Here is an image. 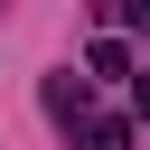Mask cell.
I'll return each mask as SVG.
<instances>
[{
	"label": "cell",
	"instance_id": "cell-1",
	"mask_svg": "<svg viewBox=\"0 0 150 150\" xmlns=\"http://www.w3.org/2000/svg\"><path fill=\"white\" fill-rule=\"evenodd\" d=\"M84 150H131V122H122V112H94V122H84Z\"/></svg>",
	"mask_w": 150,
	"mask_h": 150
},
{
	"label": "cell",
	"instance_id": "cell-2",
	"mask_svg": "<svg viewBox=\"0 0 150 150\" xmlns=\"http://www.w3.org/2000/svg\"><path fill=\"white\" fill-rule=\"evenodd\" d=\"M84 66H94V75H131V47H122V38H94V56H84Z\"/></svg>",
	"mask_w": 150,
	"mask_h": 150
},
{
	"label": "cell",
	"instance_id": "cell-3",
	"mask_svg": "<svg viewBox=\"0 0 150 150\" xmlns=\"http://www.w3.org/2000/svg\"><path fill=\"white\" fill-rule=\"evenodd\" d=\"M47 112H56V122H75V112H84V84H66V75H47Z\"/></svg>",
	"mask_w": 150,
	"mask_h": 150
},
{
	"label": "cell",
	"instance_id": "cell-4",
	"mask_svg": "<svg viewBox=\"0 0 150 150\" xmlns=\"http://www.w3.org/2000/svg\"><path fill=\"white\" fill-rule=\"evenodd\" d=\"M122 9H131V28H150V0H122Z\"/></svg>",
	"mask_w": 150,
	"mask_h": 150
}]
</instances>
